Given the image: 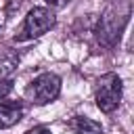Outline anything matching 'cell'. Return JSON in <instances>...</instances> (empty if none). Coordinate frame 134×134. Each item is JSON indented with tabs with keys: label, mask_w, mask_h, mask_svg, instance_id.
Wrapping results in <instances>:
<instances>
[{
	"label": "cell",
	"mask_w": 134,
	"mask_h": 134,
	"mask_svg": "<svg viewBox=\"0 0 134 134\" xmlns=\"http://www.w3.org/2000/svg\"><path fill=\"white\" fill-rule=\"evenodd\" d=\"M54 23H57V17H54V13H52L50 8L34 6V8L27 13V17H25L19 34L15 36V40H17V42H25V40L40 38V36L46 34L50 27H54Z\"/></svg>",
	"instance_id": "cell-1"
},
{
	"label": "cell",
	"mask_w": 134,
	"mask_h": 134,
	"mask_svg": "<svg viewBox=\"0 0 134 134\" xmlns=\"http://www.w3.org/2000/svg\"><path fill=\"white\" fill-rule=\"evenodd\" d=\"M61 94V77L57 73H40L38 77H34L27 88H25V96L34 103V105H48L52 103L57 96Z\"/></svg>",
	"instance_id": "cell-2"
},
{
	"label": "cell",
	"mask_w": 134,
	"mask_h": 134,
	"mask_svg": "<svg viewBox=\"0 0 134 134\" xmlns=\"http://www.w3.org/2000/svg\"><path fill=\"white\" fill-rule=\"evenodd\" d=\"M121 77L117 73H105L98 84H96V92H94V98H96V107L103 111V113H111L119 107L121 103Z\"/></svg>",
	"instance_id": "cell-3"
},
{
	"label": "cell",
	"mask_w": 134,
	"mask_h": 134,
	"mask_svg": "<svg viewBox=\"0 0 134 134\" xmlns=\"http://www.w3.org/2000/svg\"><path fill=\"white\" fill-rule=\"evenodd\" d=\"M126 21H128V15H119L115 8H109V10L100 17L98 27H96V38H98V42H100L103 46H107V48L115 46V42H117L119 36H121V29H124Z\"/></svg>",
	"instance_id": "cell-4"
},
{
	"label": "cell",
	"mask_w": 134,
	"mask_h": 134,
	"mask_svg": "<svg viewBox=\"0 0 134 134\" xmlns=\"http://www.w3.org/2000/svg\"><path fill=\"white\" fill-rule=\"evenodd\" d=\"M23 117V105L15 100H0V130L13 128Z\"/></svg>",
	"instance_id": "cell-5"
},
{
	"label": "cell",
	"mask_w": 134,
	"mask_h": 134,
	"mask_svg": "<svg viewBox=\"0 0 134 134\" xmlns=\"http://www.w3.org/2000/svg\"><path fill=\"white\" fill-rule=\"evenodd\" d=\"M69 130L73 134H103V126L90 117H82V115H75L69 119Z\"/></svg>",
	"instance_id": "cell-6"
},
{
	"label": "cell",
	"mask_w": 134,
	"mask_h": 134,
	"mask_svg": "<svg viewBox=\"0 0 134 134\" xmlns=\"http://www.w3.org/2000/svg\"><path fill=\"white\" fill-rule=\"evenodd\" d=\"M15 67H17V59L15 57H8V61H0V75L10 73Z\"/></svg>",
	"instance_id": "cell-7"
},
{
	"label": "cell",
	"mask_w": 134,
	"mask_h": 134,
	"mask_svg": "<svg viewBox=\"0 0 134 134\" xmlns=\"http://www.w3.org/2000/svg\"><path fill=\"white\" fill-rule=\"evenodd\" d=\"M13 92V80H0V100Z\"/></svg>",
	"instance_id": "cell-8"
},
{
	"label": "cell",
	"mask_w": 134,
	"mask_h": 134,
	"mask_svg": "<svg viewBox=\"0 0 134 134\" xmlns=\"http://www.w3.org/2000/svg\"><path fill=\"white\" fill-rule=\"evenodd\" d=\"M44 2H46L50 8H61V6H65L69 0H44Z\"/></svg>",
	"instance_id": "cell-9"
},
{
	"label": "cell",
	"mask_w": 134,
	"mask_h": 134,
	"mask_svg": "<svg viewBox=\"0 0 134 134\" xmlns=\"http://www.w3.org/2000/svg\"><path fill=\"white\" fill-rule=\"evenodd\" d=\"M25 134H52L48 128H44V126H38V128H31V130H27Z\"/></svg>",
	"instance_id": "cell-10"
}]
</instances>
